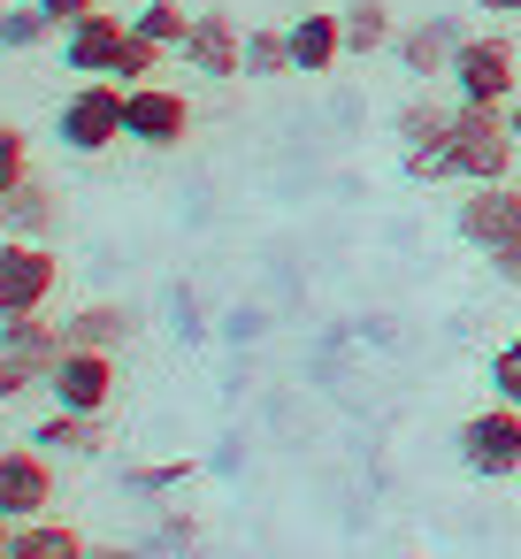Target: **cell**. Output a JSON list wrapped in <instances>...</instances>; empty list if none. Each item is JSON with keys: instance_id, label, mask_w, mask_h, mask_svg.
Instances as JSON below:
<instances>
[{"instance_id": "obj_16", "label": "cell", "mask_w": 521, "mask_h": 559, "mask_svg": "<svg viewBox=\"0 0 521 559\" xmlns=\"http://www.w3.org/2000/svg\"><path fill=\"white\" fill-rule=\"evenodd\" d=\"M131 330H139V314H131V307H116V299H93V307H78V314L62 322V337H70V345H93V353L131 345Z\"/></svg>"}, {"instance_id": "obj_26", "label": "cell", "mask_w": 521, "mask_h": 559, "mask_svg": "<svg viewBox=\"0 0 521 559\" xmlns=\"http://www.w3.org/2000/svg\"><path fill=\"white\" fill-rule=\"evenodd\" d=\"M490 391L521 406V337H506V345L490 353Z\"/></svg>"}, {"instance_id": "obj_17", "label": "cell", "mask_w": 521, "mask_h": 559, "mask_svg": "<svg viewBox=\"0 0 521 559\" xmlns=\"http://www.w3.org/2000/svg\"><path fill=\"white\" fill-rule=\"evenodd\" d=\"M338 55H345V16H299V24H292V62H299V78H322Z\"/></svg>"}, {"instance_id": "obj_24", "label": "cell", "mask_w": 521, "mask_h": 559, "mask_svg": "<svg viewBox=\"0 0 521 559\" xmlns=\"http://www.w3.org/2000/svg\"><path fill=\"white\" fill-rule=\"evenodd\" d=\"M39 39H55V24H47L39 0H24V9H0V47H39Z\"/></svg>"}, {"instance_id": "obj_30", "label": "cell", "mask_w": 521, "mask_h": 559, "mask_svg": "<svg viewBox=\"0 0 521 559\" xmlns=\"http://www.w3.org/2000/svg\"><path fill=\"white\" fill-rule=\"evenodd\" d=\"M85 559H146V551H139V544H93Z\"/></svg>"}, {"instance_id": "obj_27", "label": "cell", "mask_w": 521, "mask_h": 559, "mask_svg": "<svg viewBox=\"0 0 521 559\" xmlns=\"http://www.w3.org/2000/svg\"><path fill=\"white\" fill-rule=\"evenodd\" d=\"M39 9H47V24H55V32H70V24L100 16V0H39Z\"/></svg>"}, {"instance_id": "obj_25", "label": "cell", "mask_w": 521, "mask_h": 559, "mask_svg": "<svg viewBox=\"0 0 521 559\" xmlns=\"http://www.w3.org/2000/svg\"><path fill=\"white\" fill-rule=\"evenodd\" d=\"M24 177H32V139L16 123H0V192H16Z\"/></svg>"}, {"instance_id": "obj_28", "label": "cell", "mask_w": 521, "mask_h": 559, "mask_svg": "<svg viewBox=\"0 0 521 559\" xmlns=\"http://www.w3.org/2000/svg\"><path fill=\"white\" fill-rule=\"evenodd\" d=\"M24 391H39V376H32L24 360H9V353H0V399H24Z\"/></svg>"}, {"instance_id": "obj_3", "label": "cell", "mask_w": 521, "mask_h": 559, "mask_svg": "<svg viewBox=\"0 0 521 559\" xmlns=\"http://www.w3.org/2000/svg\"><path fill=\"white\" fill-rule=\"evenodd\" d=\"M460 467L483 475V483L521 475V406L513 399H498V406H483V414L460 421Z\"/></svg>"}, {"instance_id": "obj_9", "label": "cell", "mask_w": 521, "mask_h": 559, "mask_svg": "<svg viewBox=\"0 0 521 559\" xmlns=\"http://www.w3.org/2000/svg\"><path fill=\"white\" fill-rule=\"evenodd\" d=\"M445 139H452V108H437V100H406L399 108V162H406V177L437 185L445 177Z\"/></svg>"}, {"instance_id": "obj_6", "label": "cell", "mask_w": 521, "mask_h": 559, "mask_svg": "<svg viewBox=\"0 0 521 559\" xmlns=\"http://www.w3.org/2000/svg\"><path fill=\"white\" fill-rule=\"evenodd\" d=\"M460 238L475 246V253H498V246H513L521 238V192L498 177V185H467V200H460Z\"/></svg>"}, {"instance_id": "obj_12", "label": "cell", "mask_w": 521, "mask_h": 559, "mask_svg": "<svg viewBox=\"0 0 521 559\" xmlns=\"http://www.w3.org/2000/svg\"><path fill=\"white\" fill-rule=\"evenodd\" d=\"M0 353L24 360L39 383H55V368H62L70 337H62V322H47V307H39V314H0Z\"/></svg>"}, {"instance_id": "obj_31", "label": "cell", "mask_w": 521, "mask_h": 559, "mask_svg": "<svg viewBox=\"0 0 521 559\" xmlns=\"http://www.w3.org/2000/svg\"><path fill=\"white\" fill-rule=\"evenodd\" d=\"M483 16H521V0H475Z\"/></svg>"}, {"instance_id": "obj_21", "label": "cell", "mask_w": 521, "mask_h": 559, "mask_svg": "<svg viewBox=\"0 0 521 559\" xmlns=\"http://www.w3.org/2000/svg\"><path fill=\"white\" fill-rule=\"evenodd\" d=\"M246 78H299L292 32H246Z\"/></svg>"}, {"instance_id": "obj_18", "label": "cell", "mask_w": 521, "mask_h": 559, "mask_svg": "<svg viewBox=\"0 0 521 559\" xmlns=\"http://www.w3.org/2000/svg\"><path fill=\"white\" fill-rule=\"evenodd\" d=\"M93 544L70 528V521H55V513H39V521H16V544H9V559H85Z\"/></svg>"}, {"instance_id": "obj_1", "label": "cell", "mask_w": 521, "mask_h": 559, "mask_svg": "<svg viewBox=\"0 0 521 559\" xmlns=\"http://www.w3.org/2000/svg\"><path fill=\"white\" fill-rule=\"evenodd\" d=\"M513 123L498 100H452V139H445V177L460 185H498L513 177Z\"/></svg>"}, {"instance_id": "obj_14", "label": "cell", "mask_w": 521, "mask_h": 559, "mask_svg": "<svg viewBox=\"0 0 521 559\" xmlns=\"http://www.w3.org/2000/svg\"><path fill=\"white\" fill-rule=\"evenodd\" d=\"M391 55L406 62V78H452V55H460V32H452L445 16H429V24H406V32L391 39Z\"/></svg>"}, {"instance_id": "obj_11", "label": "cell", "mask_w": 521, "mask_h": 559, "mask_svg": "<svg viewBox=\"0 0 521 559\" xmlns=\"http://www.w3.org/2000/svg\"><path fill=\"white\" fill-rule=\"evenodd\" d=\"M177 55H185L192 78H246V32L230 16H192V32H185Z\"/></svg>"}, {"instance_id": "obj_2", "label": "cell", "mask_w": 521, "mask_h": 559, "mask_svg": "<svg viewBox=\"0 0 521 559\" xmlns=\"http://www.w3.org/2000/svg\"><path fill=\"white\" fill-rule=\"evenodd\" d=\"M55 139H62L70 154H108V146L123 139V85L85 78V85L55 108Z\"/></svg>"}, {"instance_id": "obj_22", "label": "cell", "mask_w": 521, "mask_h": 559, "mask_svg": "<svg viewBox=\"0 0 521 559\" xmlns=\"http://www.w3.org/2000/svg\"><path fill=\"white\" fill-rule=\"evenodd\" d=\"M131 24H139L146 39H162L169 55H177V47H185V32H192V16H185V0H146V9H139Z\"/></svg>"}, {"instance_id": "obj_13", "label": "cell", "mask_w": 521, "mask_h": 559, "mask_svg": "<svg viewBox=\"0 0 521 559\" xmlns=\"http://www.w3.org/2000/svg\"><path fill=\"white\" fill-rule=\"evenodd\" d=\"M123 39H131V24L100 9V16H85V24H70V32H62V62H70L78 78H116Z\"/></svg>"}, {"instance_id": "obj_32", "label": "cell", "mask_w": 521, "mask_h": 559, "mask_svg": "<svg viewBox=\"0 0 521 559\" xmlns=\"http://www.w3.org/2000/svg\"><path fill=\"white\" fill-rule=\"evenodd\" d=\"M9 544H16V521H9V513H0V559H9Z\"/></svg>"}, {"instance_id": "obj_33", "label": "cell", "mask_w": 521, "mask_h": 559, "mask_svg": "<svg viewBox=\"0 0 521 559\" xmlns=\"http://www.w3.org/2000/svg\"><path fill=\"white\" fill-rule=\"evenodd\" d=\"M506 123H513V146H521V100H506Z\"/></svg>"}, {"instance_id": "obj_29", "label": "cell", "mask_w": 521, "mask_h": 559, "mask_svg": "<svg viewBox=\"0 0 521 559\" xmlns=\"http://www.w3.org/2000/svg\"><path fill=\"white\" fill-rule=\"evenodd\" d=\"M490 269H498L506 284H521V238H513V246H498V253H490Z\"/></svg>"}, {"instance_id": "obj_20", "label": "cell", "mask_w": 521, "mask_h": 559, "mask_svg": "<svg viewBox=\"0 0 521 559\" xmlns=\"http://www.w3.org/2000/svg\"><path fill=\"white\" fill-rule=\"evenodd\" d=\"M338 16H345V55H383L399 39V24H391L383 0H353V9H338Z\"/></svg>"}, {"instance_id": "obj_10", "label": "cell", "mask_w": 521, "mask_h": 559, "mask_svg": "<svg viewBox=\"0 0 521 559\" xmlns=\"http://www.w3.org/2000/svg\"><path fill=\"white\" fill-rule=\"evenodd\" d=\"M47 391H55V406H78V414H100V406L116 399V353H93V345H70Z\"/></svg>"}, {"instance_id": "obj_19", "label": "cell", "mask_w": 521, "mask_h": 559, "mask_svg": "<svg viewBox=\"0 0 521 559\" xmlns=\"http://www.w3.org/2000/svg\"><path fill=\"white\" fill-rule=\"evenodd\" d=\"M32 444H55V452H100L108 437H100V414H78V406H55L39 429H32Z\"/></svg>"}, {"instance_id": "obj_8", "label": "cell", "mask_w": 521, "mask_h": 559, "mask_svg": "<svg viewBox=\"0 0 521 559\" xmlns=\"http://www.w3.org/2000/svg\"><path fill=\"white\" fill-rule=\"evenodd\" d=\"M452 85H460V100H513V47L498 39V32H483V39H460V55H452Z\"/></svg>"}, {"instance_id": "obj_23", "label": "cell", "mask_w": 521, "mask_h": 559, "mask_svg": "<svg viewBox=\"0 0 521 559\" xmlns=\"http://www.w3.org/2000/svg\"><path fill=\"white\" fill-rule=\"evenodd\" d=\"M162 39H146L139 24H131V39H123V55H116V78H131V85H154V70H162Z\"/></svg>"}, {"instance_id": "obj_7", "label": "cell", "mask_w": 521, "mask_h": 559, "mask_svg": "<svg viewBox=\"0 0 521 559\" xmlns=\"http://www.w3.org/2000/svg\"><path fill=\"white\" fill-rule=\"evenodd\" d=\"M55 506V467L39 444H9L0 452V513L9 521H39Z\"/></svg>"}, {"instance_id": "obj_4", "label": "cell", "mask_w": 521, "mask_h": 559, "mask_svg": "<svg viewBox=\"0 0 521 559\" xmlns=\"http://www.w3.org/2000/svg\"><path fill=\"white\" fill-rule=\"evenodd\" d=\"M62 284V261L47 238H0V314H39Z\"/></svg>"}, {"instance_id": "obj_15", "label": "cell", "mask_w": 521, "mask_h": 559, "mask_svg": "<svg viewBox=\"0 0 521 559\" xmlns=\"http://www.w3.org/2000/svg\"><path fill=\"white\" fill-rule=\"evenodd\" d=\"M55 223H62V200L39 177H24L16 192H0V238H47Z\"/></svg>"}, {"instance_id": "obj_5", "label": "cell", "mask_w": 521, "mask_h": 559, "mask_svg": "<svg viewBox=\"0 0 521 559\" xmlns=\"http://www.w3.org/2000/svg\"><path fill=\"white\" fill-rule=\"evenodd\" d=\"M123 139L154 146V154L185 146L192 139V100L169 93V85H123Z\"/></svg>"}]
</instances>
